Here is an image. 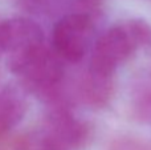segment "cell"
Listing matches in <instances>:
<instances>
[{"mask_svg":"<svg viewBox=\"0 0 151 150\" xmlns=\"http://www.w3.org/2000/svg\"><path fill=\"white\" fill-rule=\"evenodd\" d=\"M139 49L129 21L110 27L98 37L91 49L88 71L97 76L113 79L118 66Z\"/></svg>","mask_w":151,"mask_h":150,"instance_id":"1","label":"cell"},{"mask_svg":"<svg viewBox=\"0 0 151 150\" xmlns=\"http://www.w3.org/2000/svg\"><path fill=\"white\" fill-rule=\"evenodd\" d=\"M8 66L13 73L42 89L49 98H57V87L64 79L65 68L63 58L45 44L25 55L9 57Z\"/></svg>","mask_w":151,"mask_h":150,"instance_id":"2","label":"cell"},{"mask_svg":"<svg viewBox=\"0 0 151 150\" xmlns=\"http://www.w3.org/2000/svg\"><path fill=\"white\" fill-rule=\"evenodd\" d=\"M94 31L96 23L93 16L81 12L66 13L53 27V50L63 60L78 63L90 49Z\"/></svg>","mask_w":151,"mask_h":150,"instance_id":"3","label":"cell"},{"mask_svg":"<svg viewBox=\"0 0 151 150\" xmlns=\"http://www.w3.org/2000/svg\"><path fill=\"white\" fill-rule=\"evenodd\" d=\"M42 130L65 150L83 148L91 136V128L88 122L76 117L65 105H56L48 114Z\"/></svg>","mask_w":151,"mask_h":150,"instance_id":"4","label":"cell"},{"mask_svg":"<svg viewBox=\"0 0 151 150\" xmlns=\"http://www.w3.org/2000/svg\"><path fill=\"white\" fill-rule=\"evenodd\" d=\"M44 44V32L28 17H12L0 23V49L9 57L21 56Z\"/></svg>","mask_w":151,"mask_h":150,"instance_id":"5","label":"cell"},{"mask_svg":"<svg viewBox=\"0 0 151 150\" xmlns=\"http://www.w3.org/2000/svg\"><path fill=\"white\" fill-rule=\"evenodd\" d=\"M27 112V100L16 88L0 89V133L13 129L23 121Z\"/></svg>","mask_w":151,"mask_h":150,"instance_id":"6","label":"cell"},{"mask_svg":"<svg viewBox=\"0 0 151 150\" xmlns=\"http://www.w3.org/2000/svg\"><path fill=\"white\" fill-rule=\"evenodd\" d=\"M78 94L86 105L102 108L109 102L113 94V79L97 76L88 71L80 82Z\"/></svg>","mask_w":151,"mask_h":150,"instance_id":"7","label":"cell"},{"mask_svg":"<svg viewBox=\"0 0 151 150\" xmlns=\"http://www.w3.org/2000/svg\"><path fill=\"white\" fill-rule=\"evenodd\" d=\"M131 109L137 118L151 122V77L137 84L131 94Z\"/></svg>","mask_w":151,"mask_h":150,"instance_id":"8","label":"cell"},{"mask_svg":"<svg viewBox=\"0 0 151 150\" xmlns=\"http://www.w3.org/2000/svg\"><path fill=\"white\" fill-rule=\"evenodd\" d=\"M25 9L33 13H49L57 9L64 1L68 0H19Z\"/></svg>","mask_w":151,"mask_h":150,"instance_id":"9","label":"cell"},{"mask_svg":"<svg viewBox=\"0 0 151 150\" xmlns=\"http://www.w3.org/2000/svg\"><path fill=\"white\" fill-rule=\"evenodd\" d=\"M27 150H65L63 149L52 137L47 134L44 130L39 132L36 136L28 141Z\"/></svg>","mask_w":151,"mask_h":150,"instance_id":"10","label":"cell"},{"mask_svg":"<svg viewBox=\"0 0 151 150\" xmlns=\"http://www.w3.org/2000/svg\"><path fill=\"white\" fill-rule=\"evenodd\" d=\"M107 150H151V146L138 138L119 137L110 144Z\"/></svg>","mask_w":151,"mask_h":150,"instance_id":"11","label":"cell"},{"mask_svg":"<svg viewBox=\"0 0 151 150\" xmlns=\"http://www.w3.org/2000/svg\"><path fill=\"white\" fill-rule=\"evenodd\" d=\"M0 52H1V49H0Z\"/></svg>","mask_w":151,"mask_h":150,"instance_id":"12","label":"cell"}]
</instances>
